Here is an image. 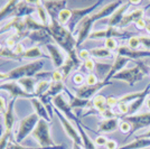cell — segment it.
Segmentation results:
<instances>
[{
  "instance_id": "6da1fadb",
  "label": "cell",
  "mask_w": 150,
  "mask_h": 149,
  "mask_svg": "<svg viewBox=\"0 0 150 149\" xmlns=\"http://www.w3.org/2000/svg\"><path fill=\"white\" fill-rule=\"evenodd\" d=\"M47 31L57 46L66 52L69 58L75 63L76 68L79 67L81 65V60L79 58L77 44L74 35L67 29V27L61 25L58 20H50V24L47 26Z\"/></svg>"
},
{
  "instance_id": "7a4b0ae2",
  "label": "cell",
  "mask_w": 150,
  "mask_h": 149,
  "mask_svg": "<svg viewBox=\"0 0 150 149\" xmlns=\"http://www.w3.org/2000/svg\"><path fill=\"white\" fill-rule=\"evenodd\" d=\"M149 66H146L144 63L137 62V65L131 68H125L118 74L112 77V80H119V81L127 82L130 87H133L137 82L141 81L146 74H149Z\"/></svg>"
},
{
  "instance_id": "3957f363",
  "label": "cell",
  "mask_w": 150,
  "mask_h": 149,
  "mask_svg": "<svg viewBox=\"0 0 150 149\" xmlns=\"http://www.w3.org/2000/svg\"><path fill=\"white\" fill-rule=\"evenodd\" d=\"M44 67V61L37 60L31 63L21 65L13 68L10 72L7 73V81H18L23 77H34L39 74L42 68Z\"/></svg>"
},
{
  "instance_id": "277c9868",
  "label": "cell",
  "mask_w": 150,
  "mask_h": 149,
  "mask_svg": "<svg viewBox=\"0 0 150 149\" xmlns=\"http://www.w3.org/2000/svg\"><path fill=\"white\" fill-rule=\"evenodd\" d=\"M31 135L35 138V140L40 145L42 148L64 149L63 146H57L56 143H54V140H53L50 132V123L47 121L43 120V119H40L38 121L37 126L35 127V129H34Z\"/></svg>"
},
{
  "instance_id": "5b68a950",
  "label": "cell",
  "mask_w": 150,
  "mask_h": 149,
  "mask_svg": "<svg viewBox=\"0 0 150 149\" xmlns=\"http://www.w3.org/2000/svg\"><path fill=\"white\" fill-rule=\"evenodd\" d=\"M39 120H40V118L38 117L35 112L29 114V116H27L23 120H20L18 131H17V135H16V138H15V141L17 143H23L25 140V138L29 133H33V131L35 129V127L37 126Z\"/></svg>"
},
{
  "instance_id": "8992f818",
  "label": "cell",
  "mask_w": 150,
  "mask_h": 149,
  "mask_svg": "<svg viewBox=\"0 0 150 149\" xmlns=\"http://www.w3.org/2000/svg\"><path fill=\"white\" fill-rule=\"evenodd\" d=\"M102 4V1H96L95 4L91 5V6L86 7V8H79V9H72V18L69 20V23L67 24V29H69L72 34L75 33L76 27L79 26V24L81 23L85 17H88L90 15H92L95 13V9L98 7H100Z\"/></svg>"
},
{
  "instance_id": "52a82bcc",
  "label": "cell",
  "mask_w": 150,
  "mask_h": 149,
  "mask_svg": "<svg viewBox=\"0 0 150 149\" xmlns=\"http://www.w3.org/2000/svg\"><path fill=\"white\" fill-rule=\"evenodd\" d=\"M133 35L128 33V31H120L117 27H108L106 29L103 31H92L88 39H108V38H123V39H129Z\"/></svg>"
},
{
  "instance_id": "ba28073f",
  "label": "cell",
  "mask_w": 150,
  "mask_h": 149,
  "mask_svg": "<svg viewBox=\"0 0 150 149\" xmlns=\"http://www.w3.org/2000/svg\"><path fill=\"white\" fill-rule=\"evenodd\" d=\"M54 112H55V114L57 116L59 122H61V124L63 126V129L66 132V135L69 136V138H71V140L74 143H79V145L82 146V139H81L80 133H79V131H77V129L75 128L73 124L71 123V121L63 114L62 112L57 110L56 108H54Z\"/></svg>"
},
{
  "instance_id": "9c48e42d",
  "label": "cell",
  "mask_w": 150,
  "mask_h": 149,
  "mask_svg": "<svg viewBox=\"0 0 150 149\" xmlns=\"http://www.w3.org/2000/svg\"><path fill=\"white\" fill-rule=\"evenodd\" d=\"M0 90L7 91L9 95L13 99H17V98H24V99H33L36 98L35 95L29 94L24 91V89L19 85V83L17 81H6L2 82L0 84Z\"/></svg>"
},
{
  "instance_id": "30bf717a",
  "label": "cell",
  "mask_w": 150,
  "mask_h": 149,
  "mask_svg": "<svg viewBox=\"0 0 150 149\" xmlns=\"http://www.w3.org/2000/svg\"><path fill=\"white\" fill-rule=\"evenodd\" d=\"M94 23H95V21L92 19L91 15H90V16H88V17H85V18L83 19L81 23L79 24V26L76 27L75 31L77 33V35H76V44H77V47H79L80 45H82L86 39H88L91 33H92V27H93Z\"/></svg>"
},
{
  "instance_id": "8fae6325",
  "label": "cell",
  "mask_w": 150,
  "mask_h": 149,
  "mask_svg": "<svg viewBox=\"0 0 150 149\" xmlns=\"http://www.w3.org/2000/svg\"><path fill=\"white\" fill-rule=\"evenodd\" d=\"M52 104L54 106V108H56L58 111L62 112L63 114L69 119V121L72 120V121L76 122V121H79V120H80V119L76 117V114L73 112V109H72L71 106H69V102L65 100L63 93L58 94L57 96L53 98V99H52Z\"/></svg>"
},
{
  "instance_id": "7c38bea8",
  "label": "cell",
  "mask_w": 150,
  "mask_h": 149,
  "mask_svg": "<svg viewBox=\"0 0 150 149\" xmlns=\"http://www.w3.org/2000/svg\"><path fill=\"white\" fill-rule=\"evenodd\" d=\"M110 84H112V83H111V82H105V81H100L98 84H95V85L84 84V85H82V87L76 89L75 95L79 96V98H81V99L90 100L91 98L95 96V94L98 93L100 90H102L103 87H108V85H110Z\"/></svg>"
},
{
  "instance_id": "4fadbf2b",
  "label": "cell",
  "mask_w": 150,
  "mask_h": 149,
  "mask_svg": "<svg viewBox=\"0 0 150 149\" xmlns=\"http://www.w3.org/2000/svg\"><path fill=\"white\" fill-rule=\"evenodd\" d=\"M125 120L131 124L132 130L130 135H132V133H134L136 131H139V130H141V129H144V128L149 127L150 126V112L125 117Z\"/></svg>"
},
{
  "instance_id": "5bb4252c",
  "label": "cell",
  "mask_w": 150,
  "mask_h": 149,
  "mask_svg": "<svg viewBox=\"0 0 150 149\" xmlns=\"http://www.w3.org/2000/svg\"><path fill=\"white\" fill-rule=\"evenodd\" d=\"M46 11L50 16V20H57L59 13L67 8V1L65 0H48V1H43Z\"/></svg>"
},
{
  "instance_id": "9a60e30c",
  "label": "cell",
  "mask_w": 150,
  "mask_h": 149,
  "mask_svg": "<svg viewBox=\"0 0 150 149\" xmlns=\"http://www.w3.org/2000/svg\"><path fill=\"white\" fill-rule=\"evenodd\" d=\"M117 55L125 56L130 58L131 61H138L144 57H150V50H131L125 45H121L117 50Z\"/></svg>"
},
{
  "instance_id": "2e32d148",
  "label": "cell",
  "mask_w": 150,
  "mask_h": 149,
  "mask_svg": "<svg viewBox=\"0 0 150 149\" xmlns=\"http://www.w3.org/2000/svg\"><path fill=\"white\" fill-rule=\"evenodd\" d=\"M122 1H113V2H110V4H108L105 6H103L101 8L100 10H98V11H95L91 15V17L93 19L94 21H98V20H100V19H104V18H109L111 15H112L120 6H122Z\"/></svg>"
},
{
  "instance_id": "e0dca14e",
  "label": "cell",
  "mask_w": 150,
  "mask_h": 149,
  "mask_svg": "<svg viewBox=\"0 0 150 149\" xmlns=\"http://www.w3.org/2000/svg\"><path fill=\"white\" fill-rule=\"evenodd\" d=\"M46 50L50 53V60L53 62L54 67L56 68V70H58L65 63V61H66V57L64 55V53L61 50V47H58L55 44L50 43L46 45Z\"/></svg>"
},
{
  "instance_id": "ac0fdd59",
  "label": "cell",
  "mask_w": 150,
  "mask_h": 149,
  "mask_svg": "<svg viewBox=\"0 0 150 149\" xmlns=\"http://www.w3.org/2000/svg\"><path fill=\"white\" fill-rule=\"evenodd\" d=\"M131 5V1H125L122 4V6H120L114 13L108 18V27H119L120 23L122 21V18L125 17V15L127 13V9L129 8V6Z\"/></svg>"
},
{
  "instance_id": "d6986e66",
  "label": "cell",
  "mask_w": 150,
  "mask_h": 149,
  "mask_svg": "<svg viewBox=\"0 0 150 149\" xmlns=\"http://www.w3.org/2000/svg\"><path fill=\"white\" fill-rule=\"evenodd\" d=\"M130 61H131L130 58L125 57V56H120V55L115 56V60H114L113 64L111 65V70H110L109 74L106 75V77L104 79V81L111 82L113 76H114L115 74H118L119 72H121L122 70H125V66L130 62Z\"/></svg>"
},
{
  "instance_id": "ffe728a7",
  "label": "cell",
  "mask_w": 150,
  "mask_h": 149,
  "mask_svg": "<svg viewBox=\"0 0 150 149\" xmlns=\"http://www.w3.org/2000/svg\"><path fill=\"white\" fill-rule=\"evenodd\" d=\"M17 99H11L7 106V111L4 114V127L6 132H11L15 123V103Z\"/></svg>"
},
{
  "instance_id": "44dd1931",
  "label": "cell",
  "mask_w": 150,
  "mask_h": 149,
  "mask_svg": "<svg viewBox=\"0 0 150 149\" xmlns=\"http://www.w3.org/2000/svg\"><path fill=\"white\" fill-rule=\"evenodd\" d=\"M144 16V9H134L132 10L131 13H128L125 15V17L122 18V21L120 23V25L118 28H123V27H127L130 24H136L138 20L142 19Z\"/></svg>"
},
{
  "instance_id": "7402d4cb",
  "label": "cell",
  "mask_w": 150,
  "mask_h": 149,
  "mask_svg": "<svg viewBox=\"0 0 150 149\" xmlns=\"http://www.w3.org/2000/svg\"><path fill=\"white\" fill-rule=\"evenodd\" d=\"M27 37L30 39L31 42H35V43L39 44H50V39H53L52 36L50 35V33L47 31V28L44 29H37V31H34L28 34Z\"/></svg>"
},
{
  "instance_id": "603a6c76",
  "label": "cell",
  "mask_w": 150,
  "mask_h": 149,
  "mask_svg": "<svg viewBox=\"0 0 150 149\" xmlns=\"http://www.w3.org/2000/svg\"><path fill=\"white\" fill-rule=\"evenodd\" d=\"M30 102H31V104H33V106H34V109H35V113H36L40 119H43V120L47 121V122L50 123V121H52V118H50V113H48L47 108H46L44 103L40 101V99H39V98H33V99H30Z\"/></svg>"
},
{
  "instance_id": "cb8c5ba5",
  "label": "cell",
  "mask_w": 150,
  "mask_h": 149,
  "mask_svg": "<svg viewBox=\"0 0 150 149\" xmlns=\"http://www.w3.org/2000/svg\"><path fill=\"white\" fill-rule=\"evenodd\" d=\"M31 2L29 1H19L17 10L13 17H18V18H25L28 16H31V13H36V6H31Z\"/></svg>"
},
{
  "instance_id": "d4e9b609",
  "label": "cell",
  "mask_w": 150,
  "mask_h": 149,
  "mask_svg": "<svg viewBox=\"0 0 150 149\" xmlns=\"http://www.w3.org/2000/svg\"><path fill=\"white\" fill-rule=\"evenodd\" d=\"M120 121L117 118H110V119H103L99 123V129L98 131L101 133H109V132H113L119 128Z\"/></svg>"
},
{
  "instance_id": "484cf974",
  "label": "cell",
  "mask_w": 150,
  "mask_h": 149,
  "mask_svg": "<svg viewBox=\"0 0 150 149\" xmlns=\"http://www.w3.org/2000/svg\"><path fill=\"white\" fill-rule=\"evenodd\" d=\"M75 124H76V129H77L80 136H81L82 147L84 149H96V145H95L93 140L90 138V136L86 133V131L84 130V127H83V124L81 123V121H80V120L76 121Z\"/></svg>"
},
{
  "instance_id": "4316f807",
  "label": "cell",
  "mask_w": 150,
  "mask_h": 149,
  "mask_svg": "<svg viewBox=\"0 0 150 149\" xmlns=\"http://www.w3.org/2000/svg\"><path fill=\"white\" fill-rule=\"evenodd\" d=\"M149 93H150V84H148L147 87H144L142 95H141L139 99H137L136 101H133L132 103L129 104V111H128V116H127V117H129V116H134V113L142 106V104L144 103V100L149 95Z\"/></svg>"
},
{
  "instance_id": "83f0119b",
  "label": "cell",
  "mask_w": 150,
  "mask_h": 149,
  "mask_svg": "<svg viewBox=\"0 0 150 149\" xmlns=\"http://www.w3.org/2000/svg\"><path fill=\"white\" fill-rule=\"evenodd\" d=\"M150 147V138H136L132 143H127L118 149H144Z\"/></svg>"
},
{
  "instance_id": "f1b7e54d",
  "label": "cell",
  "mask_w": 150,
  "mask_h": 149,
  "mask_svg": "<svg viewBox=\"0 0 150 149\" xmlns=\"http://www.w3.org/2000/svg\"><path fill=\"white\" fill-rule=\"evenodd\" d=\"M18 2L17 0H9L7 2V5L1 10H0V20L7 18L9 16H15L16 10H17V6H18Z\"/></svg>"
},
{
  "instance_id": "f546056e",
  "label": "cell",
  "mask_w": 150,
  "mask_h": 149,
  "mask_svg": "<svg viewBox=\"0 0 150 149\" xmlns=\"http://www.w3.org/2000/svg\"><path fill=\"white\" fill-rule=\"evenodd\" d=\"M17 82L19 83V85L24 89L25 92H27V93H29V94H33V95L36 96L35 90H36L37 83H36L34 77H23V79L18 80ZM36 98H37V96H36Z\"/></svg>"
},
{
  "instance_id": "4dcf8cb0",
  "label": "cell",
  "mask_w": 150,
  "mask_h": 149,
  "mask_svg": "<svg viewBox=\"0 0 150 149\" xmlns=\"http://www.w3.org/2000/svg\"><path fill=\"white\" fill-rule=\"evenodd\" d=\"M34 4L36 6V13H37L38 18H39V23L44 26H48L50 24V21H48L50 16H48V13H47L44 5H43V1H34Z\"/></svg>"
},
{
  "instance_id": "1f68e13d",
  "label": "cell",
  "mask_w": 150,
  "mask_h": 149,
  "mask_svg": "<svg viewBox=\"0 0 150 149\" xmlns=\"http://www.w3.org/2000/svg\"><path fill=\"white\" fill-rule=\"evenodd\" d=\"M67 95H69V106L72 109H74V108H85V106H88L91 104V102H90V100H84V99H81V98H79V96H76V95H73V94L71 93L69 91V89H66L65 87V90H64Z\"/></svg>"
},
{
  "instance_id": "d6a6232c",
  "label": "cell",
  "mask_w": 150,
  "mask_h": 149,
  "mask_svg": "<svg viewBox=\"0 0 150 149\" xmlns=\"http://www.w3.org/2000/svg\"><path fill=\"white\" fill-rule=\"evenodd\" d=\"M92 106H93L94 110L99 113H103L108 108L106 104V98L103 95H95L92 100Z\"/></svg>"
},
{
  "instance_id": "836d02e7",
  "label": "cell",
  "mask_w": 150,
  "mask_h": 149,
  "mask_svg": "<svg viewBox=\"0 0 150 149\" xmlns=\"http://www.w3.org/2000/svg\"><path fill=\"white\" fill-rule=\"evenodd\" d=\"M43 53L40 48L38 46H34V47H30V48H27L25 50V53L23 54L21 58H31V60H35V58H38V57H43Z\"/></svg>"
},
{
  "instance_id": "e575fe53",
  "label": "cell",
  "mask_w": 150,
  "mask_h": 149,
  "mask_svg": "<svg viewBox=\"0 0 150 149\" xmlns=\"http://www.w3.org/2000/svg\"><path fill=\"white\" fill-rule=\"evenodd\" d=\"M90 53H91L92 57H96V58H110L113 55V53L108 50L105 47H103V48H92V50H90Z\"/></svg>"
},
{
  "instance_id": "d590c367",
  "label": "cell",
  "mask_w": 150,
  "mask_h": 149,
  "mask_svg": "<svg viewBox=\"0 0 150 149\" xmlns=\"http://www.w3.org/2000/svg\"><path fill=\"white\" fill-rule=\"evenodd\" d=\"M74 68H76L75 63L73 62V61H72L69 57H67V58H66V61H65V63L63 64L61 67L58 68V71L62 73L64 77H66V76H67V75H69V73H71V72L74 70Z\"/></svg>"
},
{
  "instance_id": "8d00e7d4",
  "label": "cell",
  "mask_w": 150,
  "mask_h": 149,
  "mask_svg": "<svg viewBox=\"0 0 150 149\" xmlns=\"http://www.w3.org/2000/svg\"><path fill=\"white\" fill-rule=\"evenodd\" d=\"M144 93V91H141V92H134V93H129L125 95V96H122V98H120L118 99V104L119 103H125V104H130L132 103L133 101H136L137 99H139L141 95Z\"/></svg>"
},
{
  "instance_id": "74e56055",
  "label": "cell",
  "mask_w": 150,
  "mask_h": 149,
  "mask_svg": "<svg viewBox=\"0 0 150 149\" xmlns=\"http://www.w3.org/2000/svg\"><path fill=\"white\" fill-rule=\"evenodd\" d=\"M71 18H72V9L65 8L64 10H62V11L59 13L57 20H58V23H59L62 26H65L69 23Z\"/></svg>"
},
{
  "instance_id": "f35d334b",
  "label": "cell",
  "mask_w": 150,
  "mask_h": 149,
  "mask_svg": "<svg viewBox=\"0 0 150 149\" xmlns=\"http://www.w3.org/2000/svg\"><path fill=\"white\" fill-rule=\"evenodd\" d=\"M50 82L48 81H39L36 85V90H35V94L37 98H40L42 95H44L47 90L50 89Z\"/></svg>"
},
{
  "instance_id": "ab89813d",
  "label": "cell",
  "mask_w": 150,
  "mask_h": 149,
  "mask_svg": "<svg viewBox=\"0 0 150 149\" xmlns=\"http://www.w3.org/2000/svg\"><path fill=\"white\" fill-rule=\"evenodd\" d=\"M104 47H105L108 50H110L111 53H117V50L119 48V44L117 42L115 38H108L104 42Z\"/></svg>"
},
{
  "instance_id": "60d3db41",
  "label": "cell",
  "mask_w": 150,
  "mask_h": 149,
  "mask_svg": "<svg viewBox=\"0 0 150 149\" xmlns=\"http://www.w3.org/2000/svg\"><path fill=\"white\" fill-rule=\"evenodd\" d=\"M10 137H11V132H4V135L0 138V149H7V146L10 141Z\"/></svg>"
},
{
  "instance_id": "b9f144b4",
  "label": "cell",
  "mask_w": 150,
  "mask_h": 149,
  "mask_svg": "<svg viewBox=\"0 0 150 149\" xmlns=\"http://www.w3.org/2000/svg\"><path fill=\"white\" fill-rule=\"evenodd\" d=\"M140 39L138 36H132L128 39V47L131 50H138L140 47Z\"/></svg>"
},
{
  "instance_id": "7bdbcfd3",
  "label": "cell",
  "mask_w": 150,
  "mask_h": 149,
  "mask_svg": "<svg viewBox=\"0 0 150 149\" xmlns=\"http://www.w3.org/2000/svg\"><path fill=\"white\" fill-rule=\"evenodd\" d=\"M119 129L120 131L122 132V133H127V135H130L131 133V130H132V127H131V124L129 123L128 121H125V119L120 122L119 124Z\"/></svg>"
},
{
  "instance_id": "ee69618b",
  "label": "cell",
  "mask_w": 150,
  "mask_h": 149,
  "mask_svg": "<svg viewBox=\"0 0 150 149\" xmlns=\"http://www.w3.org/2000/svg\"><path fill=\"white\" fill-rule=\"evenodd\" d=\"M7 149H45V148H42V147L31 148V147H26V146H23L20 143H17L16 141H9L8 146H7Z\"/></svg>"
},
{
  "instance_id": "f6af8a7d",
  "label": "cell",
  "mask_w": 150,
  "mask_h": 149,
  "mask_svg": "<svg viewBox=\"0 0 150 149\" xmlns=\"http://www.w3.org/2000/svg\"><path fill=\"white\" fill-rule=\"evenodd\" d=\"M99 79H98V76L93 73H90V74L85 77V84H88V85H95V84H98L99 83Z\"/></svg>"
},
{
  "instance_id": "bcb514c9",
  "label": "cell",
  "mask_w": 150,
  "mask_h": 149,
  "mask_svg": "<svg viewBox=\"0 0 150 149\" xmlns=\"http://www.w3.org/2000/svg\"><path fill=\"white\" fill-rule=\"evenodd\" d=\"M73 82H74V84H76L77 87H80L85 84V77H84L81 73H76V74L73 76Z\"/></svg>"
},
{
  "instance_id": "7dc6e473",
  "label": "cell",
  "mask_w": 150,
  "mask_h": 149,
  "mask_svg": "<svg viewBox=\"0 0 150 149\" xmlns=\"http://www.w3.org/2000/svg\"><path fill=\"white\" fill-rule=\"evenodd\" d=\"M108 138L105 136H103V135H101V136H98L95 138V140H94V143L98 146V147H105L106 143H108Z\"/></svg>"
},
{
  "instance_id": "c3c4849f",
  "label": "cell",
  "mask_w": 150,
  "mask_h": 149,
  "mask_svg": "<svg viewBox=\"0 0 150 149\" xmlns=\"http://www.w3.org/2000/svg\"><path fill=\"white\" fill-rule=\"evenodd\" d=\"M92 56H91V53H90V50H81L80 52H79V58L80 60H83L84 62L85 61H88V60H90Z\"/></svg>"
},
{
  "instance_id": "681fc988",
  "label": "cell",
  "mask_w": 150,
  "mask_h": 149,
  "mask_svg": "<svg viewBox=\"0 0 150 149\" xmlns=\"http://www.w3.org/2000/svg\"><path fill=\"white\" fill-rule=\"evenodd\" d=\"M95 64H96V63L94 62L92 58H90V60L84 62V67H85V70L88 71L90 73H92L94 70H95Z\"/></svg>"
},
{
  "instance_id": "f907efd6",
  "label": "cell",
  "mask_w": 150,
  "mask_h": 149,
  "mask_svg": "<svg viewBox=\"0 0 150 149\" xmlns=\"http://www.w3.org/2000/svg\"><path fill=\"white\" fill-rule=\"evenodd\" d=\"M63 79H64V76L58 70H55L52 73V82H63Z\"/></svg>"
},
{
  "instance_id": "816d5d0a",
  "label": "cell",
  "mask_w": 150,
  "mask_h": 149,
  "mask_svg": "<svg viewBox=\"0 0 150 149\" xmlns=\"http://www.w3.org/2000/svg\"><path fill=\"white\" fill-rule=\"evenodd\" d=\"M140 39V44L144 46L147 50H150V37L149 36H139Z\"/></svg>"
},
{
  "instance_id": "f5cc1de1",
  "label": "cell",
  "mask_w": 150,
  "mask_h": 149,
  "mask_svg": "<svg viewBox=\"0 0 150 149\" xmlns=\"http://www.w3.org/2000/svg\"><path fill=\"white\" fill-rule=\"evenodd\" d=\"M106 104H108L109 109H112L115 106H118V99L114 96H109V98H106Z\"/></svg>"
},
{
  "instance_id": "db71d44e",
  "label": "cell",
  "mask_w": 150,
  "mask_h": 149,
  "mask_svg": "<svg viewBox=\"0 0 150 149\" xmlns=\"http://www.w3.org/2000/svg\"><path fill=\"white\" fill-rule=\"evenodd\" d=\"M118 108H119V111L123 114V116H128V111H129V104H125V103H119L118 104Z\"/></svg>"
},
{
  "instance_id": "11a10c76",
  "label": "cell",
  "mask_w": 150,
  "mask_h": 149,
  "mask_svg": "<svg viewBox=\"0 0 150 149\" xmlns=\"http://www.w3.org/2000/svg\"><path fill=\"white\" fill-rule=\"evenodd\" d=\"M136 25V27H137L138 29H146V27H147V21H146V19H140V20H138L137 23L134 24Z\"/></svg>"
},
{
  "instance_id": "9f6ffc18",
  "label": "cell",
  "mask_w": 150,
  "mask_h": 149,
  "mask_svg": "<svg viewBox=\"0 0 150 149\" xmlns=\"http://www.w3.org/2000/svg\"><path fill=\"white\" fill-rule=\"evenodd\" d=\"M7 111L6 101L2 96H0V114H5Z\"/></svg>"
},
{
  "instance_id": "6f0895ef",
  "label": "cell",
  "mask_w": 150,
  "mask_h": 149,
  "mask_svg": "<svg viewBox=\"0 0 150 149\" xmlns=\"http://www.w3.org/2000/svg\"><path fill=\"white\" fill-rule=\"evenodd\" d=\"M105 148L106 149H118V143L117 141H114V140H108V143L105 145Z\"/></svg>"
},
{
  "instance_id": "680465c9",
  "label": "cell",
  "mask_w": 150,
  "mask_h": 149,
  "mask_svg": "<svg viewBox=\"0 0 150 149\" xmlns=\"http://www.w3.org/2000/svg\"><path fill=\"white\" fill-rule=\"evenodd\" d=\"M138 138H150V130H148L147 132H144L142 135L138 136Z\"/></svg>"
},
{
  "instance_id": "91938a15",
  "label": "cell",
  "mask_w": 150,
  "mask_h": 149,
  "mask_svg": "<svg viewBox=\"0 0 150 149\" xmlns=\"http://www.w3.org/2000/svg\"><path fill=\"white\" fill-rule=\"evenodd\" d=\"M144 104H146V106L150 110V96L149 95H148V96L146 98V100H144Z\"/></svg>"
},
{
  "instance_id": "94428289",
  "label": "cell",
  "mask_w": 150,
  "mask_h": 149,
  "mask_svg": "<svg viewBox=\"0 0 150 149\" xmlns=\"http://www.w3.org/2000/svg\"><path fill=\"white\" fill-rule=\"evenodd\" d=\"M0 81H7V73H0Z\"/></svg>"
},
{
  "instance_id": "6125c7cd",
  "label": "cell",
  "mask_w": 150,
  "mask_h": 149,
  "mask_svg": "<svg viewBox=\"0 0 150 149\" xmlns=\"http://www.w3.org/2000/svg\"><path fill=\"white\" fill-rule=\"evenodd\" d=\"M146 21H147V27H146V29H147L148 33H150V18H147Z\"/></svg>"
},
{
  "instance_id": "be15d7a7",
  "label": "cell",
  "mask_w": 150,
  "mask_h": 149,
  "mask_svg": "<svg viewBox=\"0 0 150 149\" xmlns=\"http://www.w3.org/2000/svg\"><path fill=\"white\" fill-rule=\"evenodd\" d=\"M72 149H82V146L81 145H79V143H73V147H72Z\"/></svg>"
},
{
  "instance_id": "e7e4bbea",
  "label": "cell",
  "mask_w": 150,
  "mask_h": 149,
  "mask_svg": "<svg viewBox=\"0 0 150 149\" xmlns=\"http://www.w3.org/2000/svg\"><path fill=\"white\" fill-rule=\"evenodd\" d=\"M2 50H4V46H2V44L0 43V52H1Z\"/></svg>"
},
{
  "instance_id": "03108f58",
  "label": "cell",
  "mask_w": 150,
  "mask_h": 149,
  "mask_svg": "<svg viewBox=\"0 0 150 149\" xmlns=\"http://www.w3.org/2000/svg\"><path fill=\"white\" fill-rule=\"evenodd\" d=\"M149 74H150V70H149Z\"/></svg>"
}]
</instances>
